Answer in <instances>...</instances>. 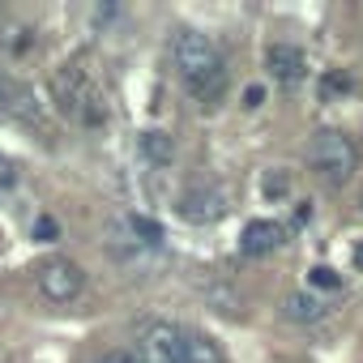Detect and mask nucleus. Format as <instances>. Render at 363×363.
Wrapping results in <instances>:
<instances>
[{"instance_id":"f257e3e1","label":"nucleus","mask_w":363,"mask_h":363,"mask_svg":"<svg viewBox=\"0 0 363 363\" xmlns=\"http://www.w3.org/2000/svg\"><path fill=\"white\" fill-rule=\"evenodd\" d=\"M171 56H175V69L184 77L189 94L201 103V107H218L223 94H227V65H223V52L197 35V30H179L175 43H171Z\"/></svg>"},{"instance_id":"f03ea898","label":"nucleus","mask_w":363,"mask_h":363,"mask_svg":"<svg viewBox=\"0 0 363 363\" xmlns=\"http://www.w3.org/2000/svg\"><path fill=\"white\" fill-rule=\"evenodd\" d=\"M52 99H56V107H60L73 124H82V128H103V124H107V99H103L99 82H94L77 60H69V65H60V69L52 73Z\"/></svg>"},{"instance_id":"7ed1b4c3","label":"nucleus","mask_w":363,"mask_h":363,"mask_svg":"<svg viewBox=\"0 0 363 363\" xmlns=\"http://www.w3.org/2000/svg\"><path fill=\"white\" fill-rule=\"evenodd\" d=\"M308 167H312V175L320 179V184L342 189L346 179L354 175V167H359V150H354V141L346 133L325 128V133H316L308 141Z\"/></svg>"},{"instance_id":"20e7f679","label":"nucleus","mask_w":363,"mask_h":363,"mask_svg":"<svg viewBox=\"0 0 363 363\" xmlns=\"http://www.w3.org/2000/svg\"><path fill=\"white\" fill-rule=\"evenodd\" d=\"M35 282H39L43 299H52V303H69V299L82 295L86 274H82L77 261H69V257H52V261H43V265L35 269Z\"/></svg>"},{"instance_id":"39448f33","label":"nucleus","mask_w":363,"mask_h":363,"mask_svg":"<svg viewBox=\"0 0 363 363\" xmlns=\"http://www.w3.org/2000/svg\"><path fill=\"white\" fill-rule=\"evenodd\" d=\"M0 116H13V120L35 124V128L48 124L43 120V103L35 99V90L22 86V82H13V77H0Z\"/></svg>"},{"instance_id":"423d86ee","label":"nucleus","mask_w":363,"mask_h":363,"mask_svg":"<svg viewBox=\"0 0 363 363\" xmlns=\"http://www.w3.org/2000/svg\"><path fill=\"white\" fill-rule=\"evenodd\" d=\"M184 333L179 325H150L145 329V342H141V354L145 363H184Z\"/></svg>"},{"instance_id":"0eeeda50","label":"nucleus","mask_w":363,"mask_h":363,"mask_svg":"<svg viewBox=\"0 0 363 363\" xmlns=\"http://www.w3.org/2000/svg\"><path fill=\"white\" fill-rule=\"evenodd\" d=\"M227 214V197L218 189H189L184 197H179V218L184 223H218Z\"/></svg>"},{"instance_id":"6e6552de","label":"nucleus","mask_w":363,"mask_h":363,"mask_svg":"<svg viewBox=\"0 0 363 363\" xmlns=\"http://www.w3.org/2000/svg\"><path fill=\"white\" fill-rule=\"evenodd\" d=\"M265 69H269V77L282 82V86H295V82L308 77V60H303V52L291 48V43H269V52H265Z\"/></svg>"},{"instance_id":"1a4fd4ad","label":"nucleus","mask_w":363,"mask_h":363,"mask_svg":"<svg viewBox=\"0 0 363 363\" xmlns=\"http://www.w3.org/2000/svg\"><path fill=\"white\" fill-rule=\"evenodd\" d=\"M282 244H286V227L274 223V218H252L244 227V235H240V252L244 257H265V252H274Z\"/></svg>"},{"instance_id":"9d476101","label":"nucleus","mask_w":363,"mask_h":363,"mask_svg":"<svg viewBox=\"0 0 363 363\" xmlns=\"http://www.w3.org/2000/svg\"><path fill=\"white\" fill-rule=\"evenodd\" d=\"M137 150H141V158L154 162V167H167V162L175 158V141H171V133H162V128L137 133Z\"/></svg>"},{"instance_id":"9b49d317","label":"nucleus","mask_w":363,"mask_h":363,"mask_svg":"<svg viewBox=\"0 0 363 363\" xmlns=\"http://www.w3.org/2000/svg\"><path fill=\"white\" fill-rule=\"evenodd\" d=\"M184 363H223V350H218L214 337L189 329V333H184Z\"/></svg>"},{"instance_id":"f8f14e48","label":"nucleus","mask_w":363,"mask_h":363,"mask_svg":"<svg viewBox=\"0 0 363 363\" xmlns=\"http://www.w3.org/2000/svg\"><path fill=\"white\" fill-rule=\"evenodd\" d=\"M286 316L299 320V325H308V320H320L325 316V303L312 291H295V295H286Z\"/></svg>"},{"instance_id":"ddd939ff","label":"nucleus","mask_w":363,"mask_h":363,"mask_svg":"<svg viewBox=\"0 0 363 363\" xmlns=\"http://www.w3.org/2000/svg\"><path fill=\"white\" fill-rule=\"evenodd\" d=\"M124 227H128L133 244H145V248H158V244H162V227H158L154 218H145V214H128Z\"/></svg>"},{"instance_id":"4468645a","label":"nucleus","mask_w":363,"mask_h":363,"mask_svg":"<svg viewBox=\"0 0 363 363\" xmlns=\"http://www.w3.org/2000/svg\"><path fill=\"white\" fill-rule=\"evenodd\" d=\"M308 282H312V286H320V291H337V286H342V274H333L329 265H316V269L308 274Z\"/></svg>"},{"instance_id":"2eb2a0df","label":"nucleus","mask_w":363,"mask_h":363,"mask_svg":"<svg viewBox=\"0 0 363 363\" xmlns=\"http://www.w3.org/2000/svg\"><path fill=\"white\" fill-rule=\"evenodd\" d=\"M99 363H145V354H141V350H111V354H103Z\"/></svg>"},{"instance_id":"dca6fc26","label":"nucleus","mask_w":363,"mask_h":363,"mask_svg":"<svg viewBox=\"0 0 363 363\" xmlns=\"http://www.w3.org/2000/svg\"><path fill=\"white\" fill-rule=\"evenodd\" d=\"M286 193V175L278 171V175H265V197H282Z\"/></svg>"},{"instance_id":"f3484780","label":"nucleus","mask_w":363,"mask_h":363,"mask_svg":"<svg viewBox=\"0 0 363 363\" xmlns=\"http://www.w3.org/2000/svg\"><path fill=\"white\" fill-rule=\"evenodd\" d=\"M35 235H39V240H56V223H52V218H39V223H35Z\"/></svg>"},{"instance_id":"a211bd4d","label":"nucleus","mask_w":363,"mask_h":363,"mask_svg":"<svg viewBox=\"0 0 363 363\" xmlns=\"http://www.w3.org/2000/svg\"><path fill=\"white\" fill-rule=\"evenodd\" d=\"M261 99H265V90H261V86H248V94H244V107H261Z\"/></svg>"},{"instance_id":"6ab92c4d","label":"nucleus","mask_w":363,"mask_h":363,"mask_svg":"<svg viewBox=\"0 0 363 363\" xmlns=\"http://www.w3.org/2000/svg\"><path fill=\"white\" fill-rule=\"evenodd\" d=\"M354 265H359V269H363V244H359V248H354Z\"/></svg>"}]
</instances>
